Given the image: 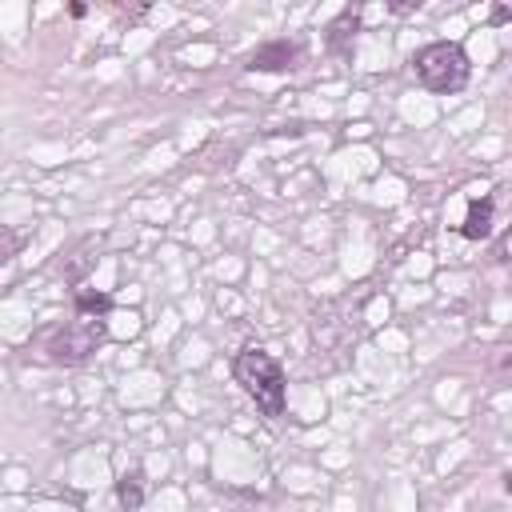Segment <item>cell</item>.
Instances as JSON below:
<instances>
[{
    "instance_id": "cell-1",
    "label": "cell",
    "mask_w": 512,
    "mask_h": 512,
    "mask_svg": "<svg viewBox=\"0 0 512 512\" xmlns=\"http://www.w3.org/2000/svg\"><path fill=\"white\" fill-rule=\"evenodd\" d=\"M232 372H236V384L256 400V408H260L264 416H280V412H284V372H280V364H276L268 352L244 348V352L236 356Z\"/></svg>"
},
{
    "instance_id": "cell-2",
    "label": "cell",
    "mask_w": 512,
    "mask_h": 512,
    "mask_svg": "<svg viewBox=\"0 0 512 512\" xmlns=\"http://www.w3.org/2000/svg\"><path fill=\"white\" fill-rule=\"evenodd\" d=\"M416 76L424 80V88L432 92H460L468 84V56L460 44H448V40H436V44H424L416 56Z\"/></svg>"
},
{
    "instance_id": "cell-3",
    "label": "cell",
    "mask_w": 512,
    "mask_h": 512,
    "mask_svg": "<svg viewBox=\"0 0 512 512\" xmlns=\"http://www.w3.org/2000/svg\"><path fill=\"white\" fill-rule=\"evenodd\" d=\"M108 336V320H104V312H80L76 308V316L52 336V356L60 360V364H80V360H88L92 352H96V344Z\"/></svg>"
},
{
    "instance_id": "cell-4",
    "label": "cell",
    "mask_w": 512,
    "mask_h": 512,
    "mask_svg": "<svg viewBox=\"0 0 512 512\" xmlns=\"http://www.w3.org/2000/svg\"><path fill=\"white\" fill-rule=\"evenodd\" d=\"M292 60H296V44L272 40V44H264V48L252 52L248 68H252V72H284V68H292Z\"/></svg>"
},
{
    "instance_id": "cell-5",
    "label": "cell",
    "mask_w": 512,
    "mask_h": 512,
    "mask_svg": "<svg viewBox=\"0 0 512 512\" xmlns=\"http://www.w3.org/2000/svg\"><path fill=\"white\" fill-rule=\"evenodd\" d=\"M488 224H492V200H472L468 204V220H464V236L480 240V236H488Z\"/></svg>"
},
{
    "instance_id": "cell-6",
    "label": "cell",
    "mask_w": 512,
    "mask_h": 512,
    "mask_svg": "<svg viewBox=\"0 0 512 512\" xmlns=\"http://www.w3.org/2000/svg\"><path fill=\"white\" fill-rule=\"evenodd\" d=\"M116 496H120V504H124L128 512H136V508L144 504V484H140V476H136V472L124 476V480L116 484Z\"/></svg>"
},
{
    "instance_id": "cell-7",
    "label": "cell",
    "mask_w": 512,
    "mask_h": 512,
    "mask_svg": "<svg viewBox=\"0 0 512 512\" xmlns=\"http://www.w3.org/2000/svg\"><path fill=\"white\" fill-rule=\"evenodd\" d=\"M496 256H500V260H512V228L500 236V244H496Z\"/></svg>"
},
{
    "instance_id": "cell-8",
    "label": "cell",
    "mask_w": 512,
    "mask_h": 512,
    "mask_svg": "<svg viewBox=\"0 0 512 512\" xmlns=\"http://www.w3.org/2000/svg\"><path fill=\"white\" fill-rule=\"evenodd\" d=\"M496 20H512V8H496Z\"/></svg>"
},
{
    "instance_id": "cell-9",
    "label": "cell",
    "mask_w": 512,
    "mask_h": 512,
    "mask_svg": "<svg viewBox=\"0 0 512 512\" xmlns=\"http://www.w3.org/2000/svg\"><path fill=\"white\" fill-rule=\"evenodd\" d=\"M504 488H508V492H512V472H508V476H504Z\"/></svg>"
}]
</instances>
